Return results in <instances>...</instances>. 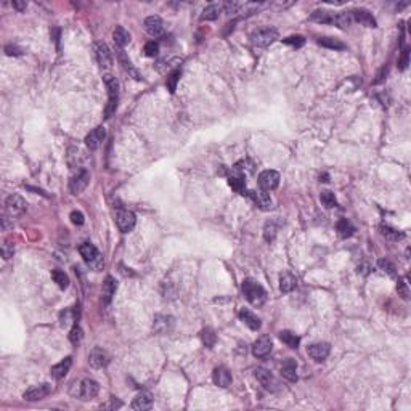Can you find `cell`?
<instances>
[{"mask_svg": "<svg viewBox=\"0 0 411 411\" xmlns=\"http://www.w3.org/2000/svg\"><path fill=\"white\" fill-rule=\"evenodd\" d=\"M350 15H352V20L358 21V23H361V24L366 26V27H376V20H374V16H372V15L368 12V10L357 8V10H353V12H350Z\"/></svg>", "mask_w": 411, "mask_h": 411, "instance_id": "obj_21", "label": "cell"}, {"mask_svg": "<svg viewBox=\"0 0 411 411\" xmlns=\"http://www.w3.org/2000/svg\"><path fill=\"white\" fill-rule=\"evenodd\" d=\"M276 39H278V31L275 27H270V26L259 27V29H255L251 34V40L257 47H268Z\"/></svg>", "mask_w": 411, "mask_h": 411, "instance_id": "obj_4", "label": "cell"}, {"mask_svg": "<svg viewBox=\"0 0 411 411\" xmlns=\"http://www.w3.org/2000/svg\"><path fill=\"white\" fill-rule=\"evenodd\" d=\"M249 196V198L255 202V206L257 207H260V209H270L272 207V199H270V196H268V193H265V191H254V190H251L246 193Z\"/></svg>", "mask_w": 411, "mask_h": 411, "instance_id": "obj_19", "label": "cell"}, {"mask_svg": "<svg viewBox=\"0 0 411 411\" xmlns=\"http://www.w3.org/2000/svg\"><path fill=\"white\" fill-rule=\"evenodd\" d=\"M297 286V278H295L293 273L284 272L281 276H279V289L281 293H291Z\"/></svg>", "mask_w": 411, "mask_h": 411, "instance_id": "obj_25", "label": "cell"}, {"mask_svg": "<svg viewBox=\"0 0 411 411\" xmlns=\"http://www.w3.org/2000/svg\"><path fill=\"white\" fill-rule=\"evenodd\" d=\"M95 58H97V61L101 68L109 69L113 66V53L105 42H97L95 43Z\"/></svg>", "mask_w": 411, "mask_h": 411, "instance_id": "obj_7", "label": "cell"}, {"mask_svg": "<svg viewBox=\"0 0 411 411\" xmlns=\"http://www.w3.org/2000/svg\"><path fill=\"white\" fill-rule=\"evenodd\" d=\"M116 223H117V227H119L120 232H122V233H129V232H132L134 227H135L137 217H135L134 212L125 211V209H120V211H117V214H116Z\"/></svg>", "mask_w": 411, "mask_h": 411, "instance_id": "obj_6", "label": "cell"}, {"mask_svg": "<svg viewBox=\"0 0 411 411\" xmlns=\"http://www.w3.org/2000/svg\"><path fill=\"white\" fill-rule=\"evenodd\" d=\"M52 278H53V281L57 283L61 289H66L69 286V278H68L66 273L61 272V270H53L52 272Z\"/></svg>", "mask_w": 411, "mask_h": 411, "instance_id": "obj_38", "label": "cell"}, {"mask_svg": "<svg viewBox=\"0 0 411 411\" xmlns=\"http://www.w3.org/2000/svg\"><path fill=\"white\" fill-rule=\"evenodd\" d=\"M259 185L264 191H272L278 188L279 174L276 171H264L259 175Z\"/></svg>", "mask_w": 411, "mask_h": 411, "instance_id": "obj_9", "label": "cell"}, {"mask_svg": "<svg viewBox=\"0 0 411 411\" xmlns=\"http://www.w3.org/2000/svg\"><path fill=\"white\" fill-rule=\"evenodd\" d=\"M239 318L244 321V325L249 326V330H252V331L260 330V326H262L260 318H259L257 315L252 313V312L246 310V309H241V310H239Z\"/></svg>", "mask_w": 411, "mask_h": 411, "instance_id": "obj_23", "label": "cell"}, {"mask_svg": "<svg viewBox=\"0 0 411 411\" xmlns=\"http://www.w3.org/2000/svg\"><path fill=\"white\" fill-rule=\"evenodd\" d=\"M145 31L153 37L161 36L164 32V23L159 16H148L145 20Z\"/></svg>", "mask_w": 411, "mask_h": 411, "instance_id": "obj_18", "label": "cell"}, {"mask_svg": "<svg viewBox=\"0 0 411 411\" xmlns=\"http://www.w3.org/2000/svg\"><path fill=\"white\" fill-rule=\"evenodd\" d=\"M100 392V386H98L97 381L93 379H84L80 382V397L82 400H90L95 398Z\"/></svg>", "mask_w": 411, "mask_h": 411, "instance_id": "obj_17", "label": "cell"}, {"mask_svg": "<svg viewBox=\"0 0 411 411\" xmlns=\"http://www.w3.org/2000/svg\"><path fill=\"white\" fill-rule=\"evenodd\" d=\"M90 182V174L85 171L84 167H78V172L73 174V177L69 180V190L73 195H80L82 191L87 188V185Z\"/></svg>", "mask_w": 411, "mask_h": 411, "instance_id": "obj_5", "label": "cell"}, {"mask_svg": "<svg viewBox=\"0 0 411 411\" xmlns=\"http://www.w3.org/2000/svg\"><path fill=\"white\" fill-rule=\"evenodd\" d=\"M116 289H117V283H116V279H114L113 276H106L105 283H103V288H101L103 300H105L106 304L111 302L113 295L116 294Z\"/></svg>", "mask_w": 411, "mask_h": 411, "instance_id": "obj_26", "label": "cell"}, {"mask_svg": "<svg viewBox=\"0 0 411 411\" xmlns=\"http://www.w3.org/2000/svg\"><path fill=\"white\" fill-rule=\"evenodd\" d=\"M201 339H202V344H204L207 349H212L214 344L217 341V336L214 334L211 328H206V330H202V333H201Z\"/></svg>", "mask_w": 411, "mask_h": 411, "instance_id": "obj_40", "label": "cell"}, {"mask_svg": "<svg viewBox=\"0 0 411 411\" xmlns=\"http://www.w3.org/2000/svg\"><path fill=\"white\" fill-rule=\"evenodd\" d=\"M79 252H80L82 259L87 262V265H89L92 270L100 272L101 268H103V265H105L101 254L98 252V249H97L92 243H84V244H80V246H79Z\"/></svg>", "mask_w": 411, "mask_h": 411, "instance_id": "obj_3", "label": "cell"}, {"mask_svg": "<svg viewBox=\"0 0 411 411\" xmlns=\"http://www.w3.org/2000/svg\"><path fill=\"white\" fill-rule=\"evenodd\" d=\"M337 232H339V235H341L342 238H349V236H352V235H353L355 228H353L352 223L347 220V218H341V220L337 222Z\"/></svg>", "mask_w": 411, "mask_h": 411, "instance_id": "obj_35", "label": "cell"}, {"mask_svg": "<svg viewBox=\"0 0 411 411\" xmlns=\"http://www.w3.org/2000/svg\"><path fill=\"white\" fill-rule=\"evenodd\" d=\"M241 289H243L244 297L248 299L249 302L254 305V307H260V305L265 304V300H267V293H265V289L255 281V279H252V278L244 279Z\"/></svg>", "mask_w": 411, "mask_h": 411, "instance_id": "obj_1", "label": "cell"}, {"mask_svg": "<svg viewBox=\"0 0 411 411\" xmlns=\"http://www.w3.org/2000/svg\"><path fill=\"white\" fill-rule=\"evenodd\" d=\"M117 57H119V61H120V64H122V68H124L125 73H129V74L132 76L134 79H137V80H141V76L138 74V71H137V69L132 66V63H130V59H129L127 57H125V53H124L122 50H119Z\"/></svg>", "mask_w": 411, "mask_h": 411, "instance_id": "obj_30", "label": "cell"}, {"mask_svg": "<svg viewBox=\"0 0 411 411\" xmlns=\"http://www.w3.org/2000/svg\"><path fill=\"white\" fill-rule=\"evenodd\" d=\"M122 407V403L119 402V400H116V398H109V402H106V403H103L101 405V408L103 410H116V408H120Z\"/></svg>", "mask_w": 411, "mask_h": 411, "instance_id": "obj_51", "label": "cell"}, {"mask_svg": "<svg viewBox=\"0 0 411 411\" xmlns=\"http://www.w3.org/2000/svg\"><path fill=\"white\" fill-rule=\"evenodd\" d=\"M89 363L93 368H105L109 363V355L106 350H103L100 347H95L89 353Z\"/></svg>", "mask_w": 411, "mask_h": 411, "instance_id": "obj_12", "label": "cell"}, {"mask_svg": "<svg viewBox=\"0 0 411 411\" xmlns=\"http://www.w3.org/2000/svg\"><path fill=\"white\" fill-rule=\"evenodd\" d=\"M279 339H281V342L286 344L289 349H297L300 344L299 336L293 331H281L279 333Z\"/></svg>", "mask_w": 411, "mask_h": 411, "instance_id": "obj_32", "label": "cell"}, {"mask_svg": "<svg viewBox=\"0 0 411 411\" xmlns=\"http://www.w3.org/2000/svg\"><path fill=\"white\" fill-rule=\"evenodd\" d=\"M318 43L321 47L331 48V50H344L345 43H342L339 39H334V37H320Z\"/></svg>", "mask_w": 411, "mask_h": 411, "instance_id": "obj_33", "label": "cell"}, {"mask_svg": "<svg viewBox=\"0 0 411 411\" xmlns=\"http://www.w3.org/2000/svg\"><path fill=\"white\" fill-rule=\"evenodd\" d=\"M5 52H7L8 57H13V55H15V57H18V55H21V50H20L18 47H15V45H7V47H5Z\"/></svg>", "mask_w": 411, "mask_h": 411, "instance_id": "obj_52", "label": "cell"}, {"mask_svg": "<svg viewBox=\"0 0 411 411\" xmlns=\"http://www.w3.org/2000/svg\"><path fill=\"white\" fill-rule=\"evenodd\" d=\"M408 64H410V48L405 47L402 55H400V58H398V69L405 71L408 68Z\"/></svg>", "mask_w": 411, "mask_h": 411, "instance_id": "obj_45", "label": "cell"}, {"mask_svg": "<svg viewBox=\"0 0 411 411\" xmlns=\"http://www.w3.org/2000/svg\"><path fill=\"white\" fill-rule=\"evenodd\" d=\"M157 52H159V45H157V42L151 40V42H148L146 45H145V55H146V57H156Z\"/></svg>", "mask_w": 411, "mask_h": 411, "instance_id": "obj_49", "label": "cell"}, {"mask_svg": "<svg viewBox=\"0 0 411 411\" xmlns=\"http://www.w3.org/2000/svg\"><path fill=\"white\" fill-rule=\"evenodd\" d=\"M352 15L347 13V12H342V13H333V21L331 24L341 27V29H345V27H349L352 24Z\"/></svg>", "mask_w": 411, "mask_h": 411, "instance_id": "obj_31", "label": "cell"}, {"mask_svg": "<svg viewBox=\"0 0 411 411\" xmlns=\"http://www.w3.org/2000/svg\"><path fill=\"white\" fill-rule=\"evenodd\" d=\"M228 185L232 186L235 191H238V193L244 195V186H246V180H244V175L239 174L238 171H232V174H228Z\"/></svg>", "mask_w": 411, "mask_h": 411, "instance_id": "obj_24", "label": "cell"}, {"mask_svg": "<svg viewBox=\"0 0 411 411\" xmlns=\"http://www.w3.org/2000/svg\"><path fill=\"white\" fill-rule=\"evenodd\" d=\"M220 12H222L220 5L212 3V5H209V7L204 8V12H202V15H201V20L202 21H214V20L218 18Z\"/></svg>", "mask_w": 411, "mask_h": 411, "instance_id": "obj_34", "label": "cell"}, {"mask_svg": "<svg viewBox=\"0 0 411 411\" xmlns=\"http://www.w3.org/2000/svg\"><path fill=\"white\" fill-rule=\"evenodd\" d=\"M283 42L286 43V45L299 48V47H302L304 43H305V39H304L302 36H291V37H286V39H284Z\"/></svg>", "mask_w": 411, "mask_h": 411, "instance_id": "obj_46", "label": "cell"}, {"mask_svg": "<svg viewBox=\"0 0 411 411\" xmlns=\"http://www.w3.org/2000/svg\"><path fill=\"white\" fill-rule=\"evenodd\" d=\"M397 291H398V295H400V297H402V299H405V300H408V299H410L408 283H407V279H405V278H400V279H398Z\"/></svg>", "mask_w": 411, "mask_h": 411, "instance_id": "obj_43", "label": "cell"}, {"mask_svg": "<svg viewBox=\"0 0 411 411\" xmlns=\"http://www.w3.org/2000/svg\"><path fill=\"white\" fill-rule=\"evenodd\" d=\"M105 137H106V130L103 125H98L92 130V132L85 137V145L90 148V150H97V148H100V145L105 141Z\"/></svg>", "mask_w": 411, "mask_h": 411, "instance_id": "obj_11", "label": "cell"}, {"mask_svg": "<svg viewBox=\"0 0 411 411\" xmlns=\"http://www.w3.org/2000/svg\"><path fill=\"white\" fill-rule=\"evenodd\" d=\"M381 233H382V236H386L391 241H398V239L405 238V235L402 232H398V230L389 227V225H381Z\"/></svg>", "mask_w": 411, "mask_h": 411, "instance_id": "obj_37", "label": "cell"}, {"mask_svg": "<svg viewBox=\"0 0 411 411\" xmlns=\"http://www.w3.org/2000/svg\"><path fill=\"white\" fill-rule=\"evenodd\" d=\"M307 353H309V357L313 358L315 361H323L328 358V355H330V344H326V342L312 344L310 347L307 349Z\"/></svg>", "mask_w": 411, "mask_h": 411, "instance_id": "obj_13", "label": "cell"}, {"mask_svg": "<svg viewBox=\"0 0 411 411\" xmlns=\"http://www.w3.org/2000/svg\"><path fill=\"white\" fill-rule=\"evenodd\" d=\"M174 325V318L172 316H162V315H157L156 318H155V325H153V328H155V331L156 333H159V334H166L171 331V328Z\"/></svg>", "mask_w": 411, "mask_h": 411, "instance_id": "obj_27", "label": "cell"}, {"mask_svg": "<svg viewBox=\"0 0 411 411\" xmlns=\"http://www.w3.org/2000/svg\"><path fill=\"white\" fill-rule=\"evenodd\" d=\"M281 374L284 379H288L289 382L297 381V363L294 358H286L281 363Z\"/></svg>", "mask_w": 411, "mask_h": 411, "instance_id": "obj_20", "label": "cell"}, {"mask_svg": "<svg viewBox=\"0 0 411 411\" xmlns=\"http://www.w3.org/2000/svg\"><path fill=\"white\" fill-rule=\"evenodd\" d=\"M320 199L321 202L325 204L326 207H334L337 204V201H336V196H334V193H331V191H321V195H320Z\"/></svg>", "mask_w": 411, "mask_h": 411, "instance_id": "obj_42", "label": "cell"}, {"mask_svg": "<svg viewBox=\"0 0 411 411\" xmlns=\"http://www.w3.org/2000/svg\"><path fill=\"white\" fill-rule=\"evenodd\" d=\"M5 206H7V211L12 214H21L27 209V202L21 198L20 195H10L7 201H5Z\"/></svg>", "mask_w": 411, "mask_h": 411, "instance_id": "obj_16", "label": "cell"}, {"mask_svg": "<svg viewBox=\"0 0 411 411\" xmlns=\"http://www.w3.org/2000/svg\"><path fill=\"white\" fill-rule=\"evenodd\" d=\"M82 337H84V334H82L80 326H79V325H74L73 330H71V333H69V341L73 342L74 345H78V344L82 341Z\"/></svg>", "mask_w": 411, "mask_h": 411, "instance_id": "obj_44", "label": "cell"}, {"mask_svg": "<svg viewBox=\"0 0 411 411\" xmlns=\"http://www.w3.org/2000/svg\"><path fill=\"white\" fill-rule=\"evenodd\" d=\"M254 167H255V164L252 162L251 159H243V161H238L236 164H235V171H238L239 174H252L254 172Z\"/></svg>", "mask_w": 411, "mask_h": 411, "instance_id": "obj_39", "label": "cell"}, {"mask_svg": "<svg viewBox=\"0 0 411 411\" xmlns=\"http://www.w3.org/2000/svg\"><path fill=\"white\" fill-rule=\"evenodd\" d=\"M71 365H73V358H71V357H66L64 360L59 361V363L53 365V366H52V371H50V372H52V377H55V379H58V381L63 379V377L69 372Z\"/></svg>", "mask_w": 411, "mask_h": 411, "instance_id": "obj_22", "label": "cell"}, {"mask_svg": "<svg viewBox=\"0 0 411 411\" xmlns=\"http://www.w3.org/2000/svg\"><path fill=\"white\" fill-rule=\"evenodd\" d=\"M379 267H381V270L387 272L391 276L395 275V265H393L391 260H387V259H381V260H379Z\"/></svg>", "mask_w": 411, "mask_h": 411, "instance_id": "obj_48", "label": "cell"}, {"mask_svg": "<svg viewBox=\"0 0 411 411\" xmlns=\"http://www.w3.org/2000/svg\"><path fill=\"white\" fill-rule=\"evenodd\" d=\"M254 374H255V379L260 382V386L267 389V391H275L276 389V381H275V377H273V374L268 370L265 368H257L254 371Z\"/></svg>", "mask_w": 411, "mask_h": 411, "instance_id": "obj_15", "label": "cell"}, {"mask_svg": "<svg viewBox=\"0 0 411 411\" xmlns=\"http://www.w3.org/2000/svg\"><path fill=\"white\" fill-rule=\"evenodd\" d=\"M212 379H214V384L215 386L225 389V387L232 386L233 377H232V372H230L225 366H218V368H215L212 372Z\"/></svg>", "mask_w": 411, "mask_h": 411, "instance_id": "obj_14", "label": "cell"}, {"mask_svg": "<svg viewBox=\"0 0 411 411\" xmlns=\"http://www.w3.org/2000/svg\"><path fill=\"white\" fill-rule=\"evenodd\" d=\"M180 76H182V71L180 69H174L172 73L167 76V89L171 93H174L175 89H177V82L180 79Z\"/></svg>", "mask_w": 411, "mask_h": 411, "instance_id": "obj_41", "label": "cell"}, {"mask_svg": "<svg viewBox=\"0 0 411 411\" xmlns=\"http://www.w3.org/2000/svg\"><path fill=\"white\" fill-rule=\"evenodd\" d=\"M105 85L108 89V105L105 109V119H109L113 116V113L116 111L117 101H119V82L116 78H113L111 74L105 76Z\"/></svg>", "mask_w": 411, "mask_h": 411, "instance_id": "obj_2", "label": "cell"}, {"mask_svg": "<svg viewBox=\"0 0 411 411\" xmlns=\"http://www.w3.org/2000/svg\"><path fill=\"white\" fill-rule=\"evenodd\" d=\"M153 405V398L151 395H148V393H138L134 402H132V408L137 411H145V410H150Z\"/></svg>", "mask_w": 411, "mask_h": 411, "instance_id": "obj_28", "label": "cell"}, {"mask_svg": "<svg viewBox=\"0 0 411 411\" xmlns=\"http://www.w3.org/2000/svg\"><path fill=\"white\" fill-rule=\"evenodd\" d=\"M69 218H71V222H73L74 225H82V223H84V214L79 212V211H73V212H71Z\"/></svg>", "mask_w": 411, "mask_h": 411, "instance_id": "obj_50", "label": "cell"}, {"mask_svg": "<svg viewBox=\"0 0 411 411\" xmlns=\"http://www.w3.org/2000/svg\"><path fill=\"white\" fill-rule=\"evenodd\" d=\"M275 235H276V227H275V223H273V222H268L267 225H265V228H264V236H265V239L268 241V243H270V241L275 239Z\"/></svg>", "mask_w": 411, "mask_h": 411, "instance_id": "obj_47", "label": "cell"}, {"mask_svg": "<svg viewBox=\"0 0 411 411\" xmlns=\"http://www.w3.org/2000/svg\"><path fill=\"white\" fill-rule=\"evenodd\" d=\"M312 21H316V23H323V24H331L333 21V13L325 12V10H315L310 16Z\"/></svg>", "mask_w": 411, "mask_h": 411, "instance_id": "obj_36", "label": "cell"}, {"mask_svg": "<svg viewBox=\"0 0 411 411\" xmlns=\"http://www.w3.org/2000/svg\"><path fill=\"white\" fill-rule=\"evenodd\" d=\"M13 7L20 10V12H23V10H26V2H13Z\"/></svg>", "mask_w": 411, "mask_h": 411, "instance_id": "obj_53", "label": "cell"}, {"mask_svg": "<svg viewBox=\"0 0 411 411\" xmlns=\"http://www.w3.org/2000/svg\"><path fill=\"white\" fill-rule=\"evenodd\" d=\"M272 347H273L272 339L268 336H262L254 342V345H252V353H254V357H257V358H265L267 355H270Z\"/></svg>", "mask_w": 411, "mask_h": 411, "instance_id": "obj_10", "label": "cell"}, {"mask_svg": "<svg viewBox=\"0 0 411 411\" xmlns=\"http://www.w3.org/2000/svg\"><path fill=\"white\" fill-rule=\"evenodd\" d=\"M113 39H114V42H116L117 47L122 48V47H125L130 42V32L125 29V27L117 26L116 29H114V32H113Z\"/></svg>", "mask_w": 411, "mask_h": 411, "instance_id": "obj_29", "label": "cell"}, {"mask_svg": "<svg viewBox=\"0 0 411 411\" xmlns=\"http://www.w3.org/2000/svg\"><path fill=\"white\" fill-rule=\"evenodd\" d=\"M50 392H52V386L45 382V384H39L27 389L23 393V398L27 400V402H37V400H43Z\"/></svg>", "mask_w": 411, "mask_h": 411, "instance_id": "obj_8", "label": "cell"}]
</instances>
